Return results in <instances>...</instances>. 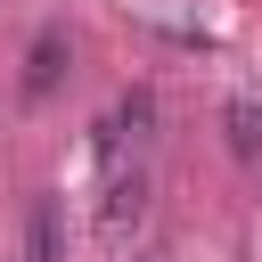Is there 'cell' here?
<instances>
[{
    "label": "cell",
    "instance_id": "6da1fadb",
    "mask_svg": "<svg viewBox=\"0 0 262 262\" xmlns=\"http://www.w3.org/2000/svg\"><path fill=\"white\" fill-rule=\"evenodd\" d=\"M66 57H74L66 25H41V33H33V49H25V98H33V106H41V98L66 82Z\"/></svg>",
    "mask_w": 262,
    "mask_h": 262
},
{
    "label": "cell",
    "instance_id": "277c9868",
    "mask_svg": "<svg viewBox=\"0 0 262 262\" xmlns=\"http://www.w3.org/2000/svg\"><path fill=\"white\" fill-rule=\"evenodd\" d=\"M221 123H229V156H246V164H254V156H262V115H254L246 98H229V106H221Z\"/></svg>",
    "mask_w": 262,
    "mask_h": 262
},
{
    "label": "cell",
    "instance_id": "7a4b0ae2",
    "mask_svg": "<svg viewBox=\"0 0 262 262\" xmlns=\"http://www.w3.org/2000/svg\"><path fill=\"white\" fill-rule=\"evenodd\" d=\"M25 262H66V205L49 188L25 205Z\"/></svg>",
    "mask_w": 262,
    "mask_h": 262
},
{
    "label": "cell",
    "instance_id": "3957f363",
    "mask_svg": "<svg viewBox=\"0 0 262 262\" xmlns=\"http://www.w3.org/2000/svg\"><path fill=\"white\" fill-rule=\"evenodd\" d=\"M139 205H147V188H139V172L123 180V172H106V205H98V221H106V237H123L131 221H139Z\"/></svg>",
    "mask_w": 262,
    "mask_h": 262
}]
</instances>
